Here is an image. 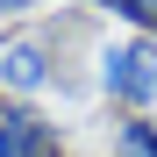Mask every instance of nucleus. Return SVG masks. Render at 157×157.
Returning <instances> with one entry per match:
<instances>
[{"mask_svg":"<svg viewBox=\"0 0 157 157\" xmlns=\"http://www.w3.org/2000/svg\"><path fill=\"white\" fill-rule=\"evenodd\" d=\"M100 86H107L121 107H150L157 100V43L150 36H128L100 50Z\"/></svg>","mask_w":157,"mask_h":157,"instance_id":"f257e3e1","label":"nucleus"},{"mask_svg":"<svg viewBox=\"0 0 157 157\" xmlns=\"http://www.w3.org/2000/svg\"><path fill=\"white\" fill-rule=\"evenodd\" d=\"M0 86H14V93H43V86H50V50H43L36 36L0 43Z\"/></svg>","mask_w":157,"mask_h":157,"instance_id":"f03ea898","label":"nucleus"},{"mask_svg":"<svg viewBox=\"0 0 157 157\" xmlns=\"http://www.w3.org/2000/svg\"><path fill=\"white\" fill-rule=\"evenodd\" d=\"M0 114L14 128V157H57V128L43 114H29V107H0Z\"/></svg>","mask_w":157,"mask_h":157,"instance_id":"7ed1b4c3","label":"nucleus"},{"mask_svg":"<svg viewBox=\"0 0 157 157\" xmlns=\"http://www.w3.org/2000/svg\"><path fill=\"white\" fill-rule=\"evenodd\" d=\"M114 157H157V121H121L114 128Z\"/></svg>","mask_w":157,"mask_h":157,"instance_id":"20e7f679","label":"nucleus"},{"mask_svg":"<svg viewBox=\"0 0 157 157\" xmlns=\"http://www.w3.org/2000/svg\"><path fill=\"white\" fill-rule=\"evenodd\" d=\"M93 7H107V14H121V21H136V29L157 36V0H93Z\"/></svg>","mask_w":157,"mask_h":157,"instance_id":"39448f33","label":"nucleus"},{"mask_svg":"<svg viewBox=\"0 0 157 157\" xmlns=\"http://www.w3.org/2000/svg\"><path fill=\"white\" fill-rule=\"evenodd\" d=\"M29 7H43V0H0V14H29Z\"/></svg>","mask_w":157,"mask_h":157,"instance_id":"423d86ee","label":"nucleus"},{"mask_svg":"<svg viewBox=\"0 0 157 157\" xmlns=\"http://www.w3.org/2000/svg\"><path fill=\"white\" fill-rule=\"evenodd\" d=\"M0 157H14V128H7V114H0Z\"/></svg>","mask_w":157,"mask_h":157,"instance_id":"0eeeda50","label":"nucleus"}]
</instances>
